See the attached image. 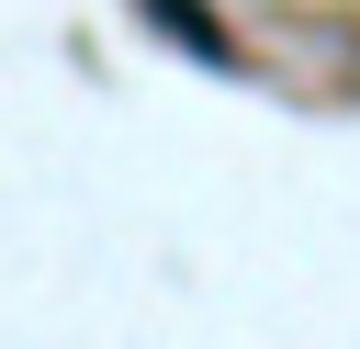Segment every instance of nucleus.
<instances>
[{
	"label": "nucleus",
	"instance_id": "nucleus-1",
	"mask_svg": "<svg viewBox=\"0 0 360 349\" xmlns=\"http://www.w3.org/2000/svg\"><path fill=\"white\" fill-rule=\"evenodd\" d=\"M146 11H158V23H169V34H180V45H202V56H225V34H214V23H202V11H191V0H146Z\"/></svg>",
	"mask_w": 360,
	"mask_h": 349
}]
</instances>
